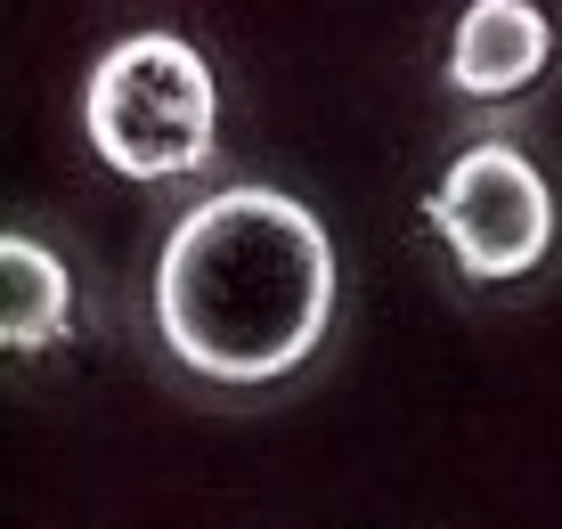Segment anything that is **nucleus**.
<instances>
[{
  "label": "nucleus",
  "mask_w": 562,
  "mask_h": 529,
  "mask_svg": "<svg viewBox=\"0 0 562 529\" xmlns=\"http://www.w3.org/2000/svg\"><path fill=\"white\" fill-rule=\"evenodd\" d=\"M155 326L204 383H278L335 326V237L285 188L237 180L155 252Z\"/></svg>",
  "instance_id": "1"
},
{
  "label": "nucleus",
  "mask_w": 562,
  "mask_h": 529,
  "mask_svg": "<svg viewBox=\"0 0 562 529\" xmlns=\"http://www.w3.org/2000/svg\"><path fill=\"white\" fill-rule=\"evenodd\" d=\"M82 131L114 180H139V188L188 180V171L212 164L221 82H212L204 49H188L180 33H131L90 66Z\"/></svg>",
  "instance_id": "2"
},
{
  "label": "nucleus",
  "mask_w": 562,
  "mask_h": 529,
  "mask_svg": "<svg viewBox=\"0 0 562 529\" xmlns=\"http://www.w3.org/2000/svg\"><path fill=\"white\" fill-rule=\"evenodd\" d=\"M432 228L473 285L530 278L554 252V188L506 139H473L432 188Z\"/></svg>",
  "instance_id": "3"
},
{
  "label": "nucleus",
  "mask_w": 562,
  "mask_h": 529,
  "mask_svg": "<svg viewBox=\"0 0 562 529\" xmlns=\"http://www.w3.org/2000/svg\"><path fill=\"white\" fill-rule=\"evenodd\" d=\"M554 25L538 0H473L449 33V90L457 98H514L547 74Z\"/></svg>",
  "instance_id": "4"
},
{
  "label": "nucleus",
  "mask_w": 562,
  "mask_h": 529,
  "mask_svg": "<svg viewBox=\"0 0 562 529\" xmlns=\"http://www.w3.org/2000/svg\"><path fill=\"white\" fill-rule=\"evenodd\" d=\"M0 285H9V302H0V342L9 350H49L74 326V278L49 245L9 237L0 245Z\"/></svg>",
  "instance_id": "5"
}]
</instances>
